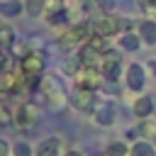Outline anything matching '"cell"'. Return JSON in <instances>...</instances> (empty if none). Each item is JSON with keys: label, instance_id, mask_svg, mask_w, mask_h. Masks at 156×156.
Returning a JSON list of instances; mask_svg holds the SVG:
<instances>
[{"label": "cell", "instance_id": "6da1fadb", "mask_svg": "<svg viewBox=\"0 0 156 156\" xmlns=\"http://www.w3.org/2000/svg\"><path fill=\"white\" fill-rule=\"evenodd\" d=\"M90 37H93V24H90V22H76V24H71V27H66V29L61 32L58 46H61L63 51H68V49L83 46Z\"/></svg>", "mask_w": 156, "mask_h": 156}, {"label": "cell", "instance_id": "7a4b0ae2", "mask_svg": "<svg viewBox=\"0 0 156 156\" xmlns=\"http://www.w3.org/2000/svg\"><path fill=\"white\" fill-rule=\"evenodd\" d=\"M20 73L22 78H44V71H46V58L41 51H27L20 56Z\"/></svg>", "mask_w": 156, "mask_h": 156}, {"label": "cell", "instance_id": "3957f363", "mask_svg": "<svg viewBox=\"0 0 156 156\" xmlns=\"http://www.w3.org/2000/svg\"><path fill=\"white\" fill-rule=\"evenodd\" d=\"M39 90H41V95H44L49 110H63V105L68 102V95L63 93V88H61L51 76H49V78H41Z\"/></svg>", "mask_w": 156, "mask_h": 156}, {"label": "cell", "instance_id": "277c9868", "mask_svg": "<svg viewBox=\"0 0 156 156\" xmlns=\"http://www.w3.org/2000/svg\"><path fill=\"white\" fill-rule=\"evenodd\" d=\"M93 34L105 37V39H112L117 34H124V22L117 15H100L93 22Z\"/></svg>", "mask_w": 156, "mask_h": 156}, {"label": "cell", "instance_id": "5b68a950", "mask_svg": "<svg viewBox=\"0 0 156 156\" xmlns=\"http://www.w3.org/2000/svg\"><path fill=\"white\" fill-rule=\"evenodd\" d=\"M39 122V107L34 102H22L12 110V124L17 129H32Z\"/></svg>", "mask_w": 156, "mask_h": 156}, {"label": "cell", "instance_id": "8992f818", "mask_svg": "<svg viewBox=\"0 0 156 156\" xmlns=\"http://www.w3.org/2000/svg\"><path fill=\"white\" fill-rule=\"evenodd\" d=\"M98 71H100L102 80H107V83L119 80V76H122V56H119L117 51L102 54V58H100V63H98Z\"/></svg>", "mask_w": 156, "mask_h": 156}, {"label": "cell", "instance_id": "52a82bcc", "mask_svg": "<svg viewBox=\"0 0 156 156\" xmlns=\"http://www.w3.org/2000/svg\"><path fill=\"white\" fill-rule=\"evenodd\" d=\"M76 80V88H85V90H98L102 85V76L98 71V66H80V71L73 76Z\"/></svg>", "mask_w": 156, "mask_h": 156}, {"label": "cell", "instance_id": "ba28073f", "mask_svg": "<svg viewBox=\"0 0 156 156\" xmlns=\"http://www.w3.org/2000/svg\"><path fill=\"white\" fill-rule=\"evenodd\" d=\"M68 102L78 110V112H93L95 110V93L85 90V88H73L68 95Z\"/></svg>", "mask_w": 156, "mask_h": 156}, {"label": "cell", "instance_id": "9c48e42d", "mask_svg": "<svg viewBox=\"0 0 156 156\" xmlns=\"http://www.w3.org/2000/svg\"><path fill=\"white\" fill-rule=\"evenodd\" d=\"M127 88L132 93H141L144 90V83H146V71L141 63H129L127 66Z\"/></svg>", "mask_w": 156, "mask_h": 156}, {"label": "cell", "instance_id": "30bf717a", "mask_svg": "<svg viewBox=\"0 0 156 156\" xmlns=\"http://www.w3.org/2000/svg\"><path fill=\"white\" fill-rule=\"evenodd\" d=\"M61 139L58 136H49V139H41L34 149V156H61Z\"/></svg>", "mask_w": 156, "mask_h": 156}, {"label": "cell", "instance_id": "8fae6325", "mask_svg": "<svg viewBox=\"0 0 156 156\" xmlns=\"http://www.w3.org/2000/svg\"><path fill=\"white\" fill-rule=\"evenodd\" d=\"M136 34H139L141 44H146V46H154V44H156V20L146 17L144 22H139V27H136Z\"/></svg>", "mask_w": 156, "mask_h": 156}, {"label": "cell", "instance_id": "7c38bea8", "mask_svg": "<svg viewBox=\"0 0 156 156\" xmlns=\"http://www.w3.org/2000/svg\"><path fill=\"white\" fill-rule=\"evenodd\" d=\"M93 119L100 127H112L115 124V107L112 105H98L93 110Z\"/></svg>", "mask_w": 156, "mask_h": 156}, {"label": "cell", "instance_id": "4fadbf2b", "mask_svg": "<svg viewBox=\"0 0 156 156\" xmlns=\"http://www.w3.org/2000/svg\"><path fill=\"white\" fill-rule=\"evenodd\" d=\"M132 112H134L139 119L151 117V115H154V100H151L149 95H139V98L134 100V105H132Z\"/></svg>", "mask_w": 156, "mask_h": 156}, {"label": "cell", "instance_id": "5bb4252c", "mask_svg": "<svg viewBox=\"0 0 156 156\" xmlns=\"http://www.w3.org/2000/svg\"><path fill=\"white\" fill-rule=\"evenodd\" d=\"M24 12V2H20V0H0V17L2 20H10V17H17V15H22Z\"/></svg>", "mask_w": 156, "mask_h": 156}, {"label": "cell", "instance_id": "9a60e30c", "mask_svg": "<svg viewBox=\"0 0 156 156\" xmlns=\"http://www.w3.org/2000/svg\"><path fill=\"white\" fill-rule=\"evenodd\" d=\"M100 58H102V54H98V51L90 49L88 44H83V46L78 49V61H80V66H98Z\"/></svg>", "mask_w": 156, "mask_h": 156}, {"label": "cell", "instance_id": "2e32d148", "mask_svg": "<svg viewBox=\"0 0 156 156\" xmlns=\"http://www.w3.org/2000/svg\"><path fill=\"white\" fill-rule=\"evenodd\" d=\"M136 132H139V136H141L144 141H156V119H154V117L141 119L139 127H136Z\"/></svg>", "mask_w": 156, "mask_h": 156}, {"label": "cell", "instance_id": "e0dca14e", "mask_svg": "<svg viewBox=\"0 0 156 156\" xmlns=\"http://www.w3.org/2000/svg\"><path fill=\"white\" fill-rule=\"evenodd\" d=\"M129 156H156V146H154L151 141L139 139V141H134V144L129 146Z\"/></svg>", "mask_w": 156, "mask_h": 156}, {"label": "cell", "instance_id": "ac0fdd59", "mask_svg": "<svg viewBox=\"0 0 156 156\" xmlns=\"http://www.w3.org/2000/svg\"><path fill=\"white\" fill-rule=\"evenodd\" d=\"M139 46H141V39H139V34H136V32H124V34H122V39H119V49H124V51L134 54Z\"/></svg>", "mask_w": 156, "mask_h": 156}, {"label": "cell", "instance_id": "d6986e66", "mask_svg": "<svg viewBox=\"0 0 156 156\" xmlns=\"http://www.w3.org/2000/svg\"><path fill=\"white\" fill-rule=\"evenodd\" d=\"M12 46H15V29L7 24H0V49L10 51Z\"/></svg>", "mask_w": 156, "mask_h": 156}, {"label": "cell", "instance_id": "ffe728a7", "mask_svg": "<svg viewBox=\"0 0 156 156\" xmlns=\"http://www.w3.org/2000/svg\"><path fill=\"white\" fill-rule=\"evenodd\" d=\"M24 12L29 17H41L46 12V0H24Z\"/></svg>", "mask_w": 156, "mask_h": 156}, {"label": "cell", "instance_id": "44dd1931", "mask_svg": "<svg viewBox=\"0 0 156 156\" xmlns=\"http://www.w3.org/2000/svg\"><path fill=\"white\" fill-rule=\"evenodd\" d=\"M90 49H95L98 54H107L110 51V39H105V37H98V34H93L88 41H85Z\"/></svg>", "mask_w": 156, "mask_h": 156}, {"label": "cell", "instance_id": "7402d4cb", "mask_svg": "<svg viewBox=\"0 0 156 156\" xmlns=\"http://www.w3.org/2000/svg\"><path fill=\"white\" fill-rule=\"evenodd\" d=\"M105 154H107V156H129V149H127L124 141H110Z\"/></svg>", "mask_w": 156, "mask_h": 156}, {"label": "cell", "instance_id": "603a6c76", "mask_svg": "<svg viewBox=\"0 0 156 156\" xmlns=\"http://www.w3.org/2000/svg\"><path fill=\"white\" fill-rule=\"evenodd\" d=\"M61 71H63V73H68V76L73 78V76L80 71V61H78V56H73V58H66V61L61 63Z\"/></svg>", "mask_w": 156, "mask_h": 156}, {"label": "cell", "instance_id": "cb8c5ba5", "mask_svg": "<svg viewBox=\"0 0 156 156\" xmlns=\"http://www.w3.org/2000/svg\"><path fill=\"white\" fill-rule=\"evenodd\" d=\"M12 156H34V149L27 141H15L12 144Z\"/></svg>", "mask_w": 156, "mask_h": 156}, {"label": "cell", "instance_id": "d4e9b609", "mask_svg": "<svg viewBox=\"0 0 156 156\" xmlns=\"http://www.w3.org/2000/svg\"><path fill=\"white\" fill-rule=\"evenodd\" d=\"M95 5L100 7L102 15H112V10H115V0H95Z\"/></svg>", "mask_w": 156, "mask_h": 156}, {"label": "cell", "instance_id": "484cf974", "mask_svg": "<svg viewBox=\"0 0 156 156\" xmlns=\"http://www.w3.org/2000/svg\"><path fill=\"white\" fill-rule=\"evenodd\" d=\"M10 154H12V146L5 139H0V156H10Z\"/></svg>", "mask_w": 156, "mask_h": 156}, {"label": "cell", "instance_id": "4316f807", "mask_svg": "<svg viewBox=\"0 0 156 156\" xmlns=\"http://www.w3.org/2000/svg\"><path fill=\"white\" fill-rule=\"evenodd\" d=\"M61 156H83V151H80V149H68V151H63Z\"/></svg>", "mask_w": 156, "mask_h": 156}, {"label": "cell", "instance_id": "83f0119b", "mask_svg": "<svg viewBox=\"0 0 156 156\" xmlns=\"http://www.w3.org/2000/svg\"><path fill=\"white\" fill-rule=\"evenodd\" d=\"M149 71L154 73V78H156V58H151V63H149Z\"/></svg>", "mask_w": 156, "mask_h": 156}, {"label": "cell", "instance_id": "f1b7e54d", "mask_svg": "<svg viewBox=\"0 0 156 156\" xmlns=\"http://www.w3.org/2000/svg\"><path fill=\"white\" fill-rule=\"evenodd\" d=\"M0 129H5V124H2V119H0Z\"/></svg>", "mask_w": 156, "mask_h": 156}]
</instances>
